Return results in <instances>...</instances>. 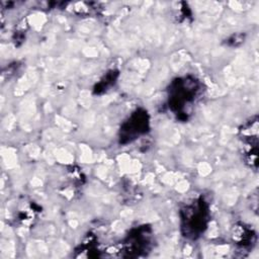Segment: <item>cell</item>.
Instances as JSON below:
<instances>
[{
  "label": "cell",
  "instance_id": "5b68a950",
  "mask_svg": "<svg viewBox=\"0 0 259 259\" xmlns=\"http://www.w3.org/2000/svg\"><path fill=\"white\" fill-rule=\"evenodd\" d=\"M150 230L146 227H141L133 234L128 235L126 241L123 244L122 251L126 254L124 256H139L145 252L150 245Z\"/></svg>",
  "mask_w": 259,
  "mask_h": 259
},
{
  "label": "cell",
  "instance_id": "6da1fadb",
  "mask_svg": "<svg viewBox=\"0 0 259 259\" xmlns=\"http://www.w3.org/2000/svg\"><path fill=\"white\" fill-rule=\"evenodd\" d=\"M180 215L183 236L188 239H196L206 228L208 204L203 197H199L185 205L181 209Z\"/></svg>",
  "mask_w": 259,
  "mask_h": 259
},
{
  "label": "cell",
  "instance_id": "277c9868",
  "mask_svg": "<svg viewBox=\"0 0 259 259\" xmlns=\"http://www.w3.org/2000/svg\"><path fill=\"white\" fill-rule=\"evenodd\" d=\"M149 128V117L147 111L138 109L131 117L124 121L120 128V143L126 144L132 142L137 137L145 134Z\"/></svg>",
  "mask_w": 259,
  "mask_h": 259
},
{
  "label": "cell",
  "instance_id": "52a82bcc",
  "mask_svg": "<svg viewBox=\"0 0 259 259\" xmlns=\"http://www.w3.org/2000/svg\"><path fill=\"white\" fill-rule=\"evenodd\" d=\"M116 77H117V73L114 72V71H111L110 73H108L104 79H102L98 85L95 87V93L99 94L101 91H105L107 88H109L112 84H114L115 80H116Z\"/></svg>",
  "mask_w": 259,
  "mask_h": 259
},
{
  "label": "cell",
  "instance_id": "ba28073f",
  "mask_svg": "<svg viewBox=\"0 0 259 259\" xmlns=\"http://www.w3.org/2000/svg\"><path fill=\"white\" fill-rule=\"evenodd\" d=\"M244 38H245V35L242 34V33L234 34V35H232V36L227 40V44H228L229 46H232V47H237V46H240V45L244 41Z\"/></svg>",
  "mask_w": 259,
  "mask_h": 259
},
{
  "label": "cell",
  "instance_id": "3957f363",
  "mask_svg": "<svg viewBox=\"0 0 259 259\" xmlns=\"http://www.w3.org/2000/svg\"><path fill=\"white\" fill-rule=\"evenodd\" d=\"M240 137L243 143V152L246 163L251 167L257 168L259 119L257 115L251 117L240 128Z\"/></svg>",
  "mask_w": 259,
  "mask_h": 259
},
{
  "label": "cell",
  "instance_id": "7a4b0ae2",
  "mask_svg": "<svg viewBox=\"0 0 259 259\" xmlns=\"http://www.w3.org/2000/svg\"><path fill=\"white\" fill-rule=\"evenodd\" d=\"M200 84L192 77L177 79L169 89V104L173 111L179 114L185 113V106L190 105L198 95Z\"/></svg>",
  "mask_w": 259,
  "mask_h": 259
},
{
  "label": "cell",
  "instance_id": "8992f818",
  "mask_svg": "<svg viewBox=\"0 0 259 259\" xmlns=\"http://www.w3.org/2000/svg\"><path fill=\"white\" fill-rule=\"evenodd\" d=\"M232 238L235 244L242 249H252L256 242L255 232L245 224H237L233 227Z\"/></svg>",
  "mask_w": 259,
  "mask_h": 259
}]
</instances>
